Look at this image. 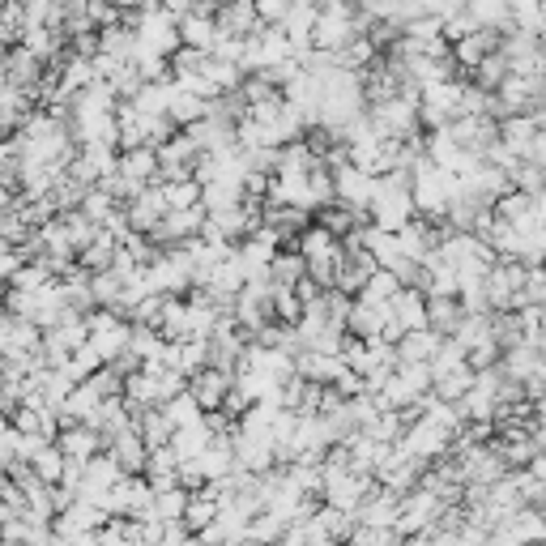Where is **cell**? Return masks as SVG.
<instances>
[{
	"label": "cell",
	"mask_w": 546,
	"mask_h": 546,
	"mask_svg": "<svg viewBox=\"0 0 546 546\" xmlns=\"http://www.w3.org/2000/svg\"><path fill=\"white\" fill-rule=\"evenodd\" d=\"M111 5H116V9L124 13V9H137V5H141V0H111Z\"/></svg>",
	"instance_id": "33"
},
{
	"label": "cell",
	"mask_w": 546,
	"mask_h": 546,
	"mask_svg": "<svg viewBox=\"0 0 546 546\" xmlns=\"http://www.w3.org/2000/svg\"><path fill=\"white\" fill-rule=\"evenodd\" d=\"M116 175H120V180L133 188V192H141L146 184H154V180H158V158H154V150H150V146L120 150V154H116Z\"/></svg>",
	"instance_id": "11"
},
{
	"label": "cell",
	"mask_w": 546,
	"mask_h": 546,
	"mask_svg": "<svg viewBox=\"0 0 546 546\" xmlns=\"http://www.w3.org/2000/svg\"><path fill=\"white\" fill-rule=\"evenodd\" d=\"M367 26L372 22L355 9V0H325V5H316L312 47L316 52H337V47H346L350 39L367 35Z\"/></svg>",
	"instance_id": "1"
},
{
	"label": "cell",
	"mask_w": 546,
	"mask_h": 546,
	"mask_svg": "<svg viewBox=\"0 0 546 546\" xmlns=\"http://www.w3.org/2000/svg\"><path fill=\"white\" fill-rule=\"evenodd\" d=\"M0 69H5V86H13V90H22V94L35 99L39 77H43V60H35L26 47H9L5 60H0Z\"/></svg>",
	"instance_id": "8"
},
{
	"label": "cell",
	"mask_w": 546,
	"mask_h": 546,
	"mask_svg": "<svg viewBox=\"0 0 546 546\" xmlns=\"http://www.w3.org/2000/svg\"><path fill=\"white\" fill-rule=\"evenodd\" d=\"M133 431L141 436V444H146V448H167V440H171V423L158 410H141Z\"/></svg>",
	"instance_id": "26"
},
{
	"label": "cell",
	"mask_w": 546,
	"mask_h": 546,
	"mask_svg": "<svg viewBox=\"0 0 546 546\" xmlns=\"http://www.w3.org/2000/svg\"><path fill=\"white\" fill-rule=\"evenodd\" d=\"M397 448L401 453H410V457H419V461H440V457H448V448H453V436H448L444 427H436L431 419H423V414H414V419L406 423V431H401Z\"/></svg>",
	"instance_id": "2"
},
{
	"label": "cell",
	"mask_w": 546,
	"mask_h": 546,
	"mask_svg": "<svg viewBox=\"0 0 546 546\" xmlns=\"http://www.w3.org/2000/svg\"><path fill=\"white\" fill-rule=\"evenodd\" d=\"M103 453H107L111 461L120 465V474L137 478L141 470H146V457H150V448L141 444V436H137V431H124V436H116V440H111V444L103 448Z\"/></svg>",
	"instance_id": "14"
},
{
	"label": "cell",
	"mask_w": 546,
	"mask_h": 546,
	"mask_svg": "<svg viewBox=\"0 0 546 546\" xmlns=\"http://www.w3.org/2000/svg\"><path fill=\"white\" fill-rule=\"evenodd\" d=\"M542 0H508V30H517V35H534L542 39Z\"/></svg>",
	"instance_id": "19"
},
{
	"label": "cell",
	"mask_w": 546,
	"mask_h": 546,
	"mask_svg": "<svg viewBox=\"0 0 546 546\" xmlns=\"http://www.w3.org/2000/svg\"><path fill=\"white\" fill-rule=\"evenodd\" d=\"M227 546H256V542H248V538H235V542H227Z\"/></svg>",
	"instance_id": "35"
},
{
	"label": "cell",
	"mask_w": 546,
	"mask_h": 546,
	"mask_svg": "<svg viewBox=\"0 0 546 546\" xmlns=\"http://www.w3.org/2000/svg\"><path fill=\"white\" fill-rule=\"evenodd\" d=\"M504 77H508V60L500 56V47H495V52L491 56H483V60H478L474 64V73H470V82L478 86V90H495V86H500L504 82Z\"/></svg>",
	"instance_id": "28"
},
{
	"label": "cell",
	"mask_w": 546,
	"mask_h": 546,
	"mask_svg": "<svg viewBox=\"0 0 546 546\" xmlns=\"http://www.w3.org/2000/svg\"><path fill=\"white\" fill-rule=\"evenodd\" d=\"M393 239H397V252L406 256L410 265H419L423 256H427L431 248H436V227H431L427 218H410L406 227H397V231H393Z\"/></svg>",
	"instance_id": "12"
},
{
	"label": "cell",
	"mask_w": 546,
	"mask_h": 546,
	"mask_svg": "<svg viewBox=\"0 0 546 546\" xmlns=\"http://www.w3.org/2000/svg\"><path fill=\"white\" fill-rule=\"evenodd\" d=\"M465 13L474 18L478 30H508V0H465Z\"/></svg>",
	"instance_id": "21"
},
{
	"label": "cell",
	"mask_w": 546,
	"mask_h": 546,
	"mask_svg": "<svg viewBox=\"0 0 546 546\" xmlns=\"http://www.w3.org/2000/svg\"><path fill=\"white\" fill-rule=\"evenodd\" d=\"M384 308H389V325L397 329V337L410 329H427V295L414 291V286H401Z\"/></svg>",
	"instance_id": "7"
},
{
	"label": "cell",
	"mask_w": 546,
	"mask_h": 546,
	"mask_svg": "<svg viewBox=\"0 0 546 546\" xmlns=\"http://www.w3.org/2000/svg\"><path fill=\"white\" fill-rule=\"evenodd\" d=\"M252 9H256V22H261V26H282L291 0H252Z\"/></svg>",
	"instance_id": "31"
},
{
	"label": "cell",
	"mask_w": 546,
	"mask_h": 546,
	"mask_svg": "<svg viewBox=\"0 0 546 546\" xmlns=\"http://www.w3.org/2000/svg\"><path fill=\"white\" fill-rule=\"evenodd\" d=\"M333 175V201H342V205H350V210H359V214H367V205H372V192H376V175H367V171H359V167H337V171H329Z\"/></svg>",
	"instance_id": "4"
},
{
	"label": "cell",
	"mask_w": 546,
	"mask_h": 546,
	"mask_svg": "<svg viewBox=\"0 0 546 546\" xmlns=\"http://www.w3.org/2000/svg\"><path fill=\"white\" fill-rule=\"evenodd\" d=\"M154 184H158V192H163L167 210H197L201 205V184L197 180H171V184L154 180Z\"/></svg>",
	"instance_id": "24"
},
{
	"label": "cell",
	"mask_w": 546,
	"mask_h": 546,
	"mask_svg": "<svg viewBox=\"0 0 546 546\" xmlns=\"http://www.w3.org/2000/svg\"><path fill=\"white\" fill-rule=\"evenodd\" d=\"M214 26L222 30V35H231V39H252L256 30H261L252 0H231V5H218L214 9Z\"/></svg>",
	"instance_id": "13"
},
{
	"label": "cell",
	"mask_w": 546,
	"mask_h": 546,
	"mask_svg": "<svg viewBox=\"0 0 546 546\" xmlns=\"http://www.w3.org/2000/svg\"><path fill=\"white\" fill-rule=\"evenodd\" d=\"M175 35H180V47H192V52L210 56V47L218 39V26H214V18H205V13H184V18H175Z\"/></svg>",
	"instance_id": "15"
},
{
	"label": "cell",
	"mask_w": 546,
	"mask_h": 546,
	"mask_svg": "<svg viewBox=\"0 0 546 546\" xmlns=\"http://www.w3.org/2000/svg\"><path fill=\"white\" fill-rule=\"evenodd\" d=\"M26 265V256L18 252V248H9V252H0V282H9L13 273H18Z\"/></svg>",
	"instance_id": "32"
},
{
	"label": "cell",
	"mask_w": 546,
	"mask_h": 546,
	"mask_svg": "<svg viewBox=\"0 0 546 546\" xmlns=\"http://www.w3.org/2000/svg\"><path fill=\"white\" fill-rule=\"evenodd\" d=\"M444 133L453 137L457 150H470V154L483 158L495 141H500V124H495L491 116H457V120L444 124Z\"/></svg>",
	"instance_id": "3"
},
{
	"label": "cell",
	"mask_w": 546,
	"mask_h": 546,
	"mask_svg": "<svg viewBox=\"0 0 546 546\" xmlns=\"http://www.w3.org/2000/svg\"><path fill=\"white\" fill-rule=\"evenodd\" d=\"M180 546H205V542H201V538H197V534H188V538H184V542H180Z\"/></svg>",
	"instance_id": "34"
},
{
	"label": "cell",
	"mask_w": 546,
	"mask_h": 546,
	"mask_svg": "<svg viewBox=\"0 0 546 546\" xmlns=\"http://www.w3.org/2000/svg\"><path fill=\"white\" fill-rule=\"evenodd\" d=\"M303 273H308V269H303V256L295 248H286V252L278 248V256L269 261V282L273 286H295Z\"/></svg>",
	"instance_id": "27"
},
{
	"label": "cell",
	"mask_w": 546,
	"mask_h": 546,
	"mask_svg": "<svg viewBox=\"0 0 546 546\" xmlns=\"http://www.w3.org/2000/svg\"><path fill=\"white\" fill-rule=\"evenodd\" d=\"M461 303L457 299H440V295H427V329L440 333V337H453L457 320H461Z\"/></svg>",
	"instance_id": "20"
},
{
	"label": "cell",
	"mask_w": 546,
	"mask_h": 546,
	"mask_svg": "<svg viewBox=\"0 0 546 546\" xmlns=\"http://www.w3.org/2000/svg\"><path fill=\"white\" fill-rule=\"evenodd\" d=\"M436 346H440V333L410 329V333H401L397 342H393V355H397V363H431Z\"/></svg>",
	"instance_id": "18"
},
{
	"label": "cell",
	"mask_w": 546,
	"mask_h": 546,
	"mask_svg": "<svg viewBox=\"0 0 546 546\" xmlns=\"http://www.w3.org/2000/svg\"><path fill=\"white\" fill-rule=\"evenodd\" d=\"M175 86V82H171ZM167 120L175 128H188V124H197L205 120V99H197V94H184V90H175L171 94V103H167Z\"/></svg>",
	"instance_id": "23"
},
{
	"label": "cell",
	"mask_w": 546,
	"mask_h": 546,
	"mask_svg": "<svg viewBox=\"0 0 546 546\" xmlns=\"http://www.w3.org/2000/svg\"><path fill=\"white\" fill-rule=\"evenodd\" d=\"M470 384H474V372L470 367H457V372H444V376H436L431 380V397H440V401H457L470 393Z\"/></svg>",
	"instance_id": "25"
},
{
	"label": "cell",
	"mask_w": 546,
	"mask_h": 546,
	"mask_svg": "<svg viewBox=\"0 0 546 546\" xmlns=\"http://www.w3.org/2000/svg\"><path fill=\"white\" fill-rule=\"evenodd\" d=\"M26 465H30V474H35L43 487H56V483H60V474H64V453H60L56 444H43L39 453L30 457Z\"/></svg>",
	"instance_id": "22"
},
{
	"label": "cell",
	"mask_w": 546,
	"mask_h": 546,
	"mask_svg": "<svg viewBox=\"0 0 546 546\" xmlns=\"http://www.w3.org/2000/svg\"><path fill=\"white\" fill-rule=\"evenodd\" d=\"M231 376H235V372L201 367L197 376H188V380H184V389H188V397L201 406V414H210V410H222V401H227V393H231Z\"/></svg>",
	"instance_id": "5"
},
{
	"label": "cell",
	"mask_w": 546,
	"mask_h": 546,
	"mask_svg": "<svg viewBox=\"0 0 546 546\" xmlns=\"http://www.w3.org/2000/svg\"><path fill=\"white\" fill-rule=\"evenodd\" d=\"M397 291H401L397 273H389V269H372V278L363 282V291H359L355 299H367V303H389Z\"/></svg>",
	"instance_id": "30"
},
{
	"label": "cell",
	"mask_w": 546,
	"mask_h": 546,
	"mask_svg": "<svg viewBox=\"0 0 546 546\" xmlns=\"http://www.w3.org/2000/svg\"><path fill=\"white\" fill-rule=\"evenodd\" d=\"M60 453H64V461H90L94 453H103V436L94 427H86V423H64L60 431H56V440H52Z\"/></svg>",
	"instance_id": "10"
},
{
	"label": "cell",
	"mask_w": 546,
	"mask_h": 546,
	"mask_svg": "<svg viewBox=\"0 0 546 546\" xmlns=\"http://www.w3.org/2000/svg\"><path fill=\"white\" fill-rule=\"evenodd\" d=\"M158 414H163V419L171 423V431H175V427H188V423H197V419H201V406H197V401L188 397V389H184V393L167 397L163 406H158Z\"/></svg>",
	"instance_id": "29"
},
{
	"label": "cell",
	"mask_w": 546,
	"mask_h": 546,
	"mask_svg": "<svg viewBox=\"0 0 546 546\" xmlns=\"http://www.w3.org/2000/svg\"><path fill=\"white\" fill-rule=\"evenodd\" d=\"M124 218H128V231L150 235L158 222L167 218V201H163V192H158V184H146L133 201H124Z\"/></svg>",
	"instance_id": "6"
},
{
	"label": "cell",
	"mask_w": 546,
	"mask_h": 546,
	"mask_svg": "<svg viewBox=\"0 0 546 546\" xmlns=\"http://www.w3.org/2000/svg\"><path fill=\"white\" fill-rule=\"evenodd\" d=\"M500 372L508 380H534V376H546V367H542V350H529V346H508L500 350Z\"/></svg>",
	"instance_id": "16"
},
{
	"label": "cell",
	"mask_w": 546,
	"mask_h": 546,
	"mask_svg": "<svg viewBox=\"0 0 546 546\" xmlns=\"http://www.w3.org/2000/svg\"><path fill=\"white\" fill-rule=\"evenodd\" d=\"M389 329V308L384 303H367V299H350L346 312V337H359V342H372Z\"/></svg>",
	"instance_id": "9"
},
{
	"label": "cell",
	"mask_w": 546,
	"mask_h": 546,
	"mask_svg": "<svg viewBox=\"0 0 546 546\" xmlns=\"http://www.w3.org/2000/svg\"><path fill=\"white\" fill-rule=\"evenodd\" d=\"M214 440V431L205 427V414L197 423H188V427H175L171 431V440H167V448H171V457L175 461H192V457H201L205 453V444Z\"/></svg>",
	"instance_id": "17"
}]
</instances>
